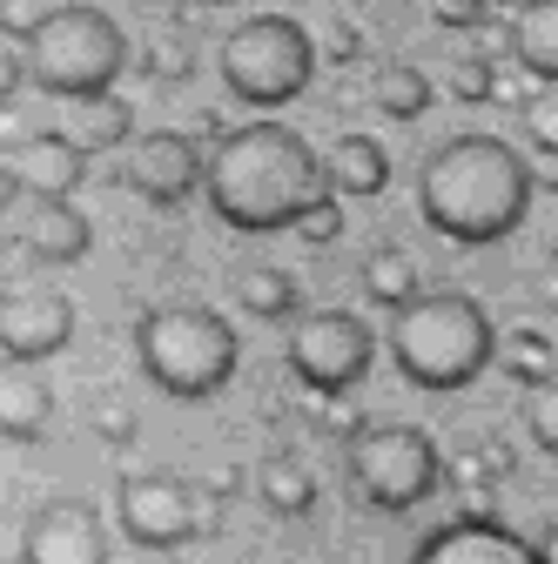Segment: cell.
<instances>
[{
  "mask_svg": "<svg viewBox=\"0 0 558 564\" xmlns=\"http://www.w3.org/2000/svg\"><path fill=\"white\" fill-rule=\"evenodd\" d=\"M54 423V390L41 377V364L8 357L0 364V437L8 444H41Z\"/></svg>",
  "mask_w": 558,
  "mask_h": 564,
  "instance_id": "9a60e30c",
  "label": "cell"
},
{
  "mask_svg": "<svg viewBox=\"0 0 558 564\" xmlns=\"http://www.w3.org/2000/svg\"><path fill=\"white\" fill-rule=\"evenodd\" d=\"M351 477L377 511H417L444 484V457L417 423H371L351 444Z\"/></svg>",
  "mask_w": 558,
  "mask_h": 564,
  "instance_id": "52a82bcc",
  "label": "cell"
},
{
  "mask_svg": "<svg viewBox=\"0 0 558 564\" xmlns=\"http://www.w3.org/2000/svg\"><path fill=\"white\" fill-rule=\"evenodd\" d=\"M47 14H54V0H0V28H8L14 41H28Z\"/></svg>",
  "mask_w": 558,
  "mask_h": 564,
  "instance_id": "f1b7e54d",
  "label": "cell"
},
{
  "mask_svg": "<svg viewBox=\"0 0 558 564\" xmlns=\"http://www.w3.org/2000/svg\"><path fill=\"white\" fill-rule=\"evenodd\" d=\"M236 303H243L256 323H290V316L303 310V290H297V275H290V269H243Z\"/></svg>",
  "mask_w": 558,
  "mask_h": 564,
  "instance_id": "44dd1931",
  "label": "cell"
},
{
  "mask_svg": "<svg viewBox=\"0 0 558 564\" xmlns=\"http://www.w3.org/2000/svg\"><path fill=\"white\" fill-rule=\"evenodd\" d=\"M431 14H438V28H451V34H471V28H484L492 0H431Z\"/></svg>",
  "mask_w": 558,
  "mask_h": 564,
  "instance_id": "f546056e",
  "label": "cell"
},
{
  "mask_svg": "<svg viewBox=\"0 0 558 564\" xmlns=\"http://www.w3.org/2000/svg\"><path fill=\"white\" fill-rule=\"evenodd\" d=\"M532 195H538L532 162L505 134H451L444 149H431V162L417 169V208H425V223L458 249L505 242L525 223Z\"/></svg>",
  "mask_w": 558,
  "mask_h": 564,
  "instance_id": "6da1fadb",
  "label": "cell"
},
{
  "mask_svg": "<svg viewBox=\"0 0 558 564\" xmlns=\"http://www.w3.org/2000/svg\"><path fill=\"white\" fill-rule=\"evenodd\" d=\"M545 310H558V269H545Z\"/></svg>",
  "mask_w": 558,
  "mask_h": 564,
  "instance_id": "d590c367",
  "label": "cell"
},
{
  "mask_svg": "<svg viewBox=\"0 0 558 564\" xmlns=\"http://www.w3.org/2000/svg\"><path fill=\"white\" fill-rule=\"evenodd\" d=\"M28 82L54 101H75V95H101L115 88V75L128 67V34L115 28V14L88 8H54L34 34H28Z\"/></svg>",
  "mask_w": 558,
  "mask_h": 564,
  "instance_id": "5b68a950",
  "label": "cell"
},
{
  "mask_svg": "<svg viewBox=\"0 0 558 564\" xmlns=\"http://www.w3.org/2000/svg\"><path fill=\"white\" fill-rule=\"evenodd\" d=\"M21 75H28V61H21V54H0V101H14Z\"/></svg>",
  "mask_w": 558,
  "mask_h": 564,
  "instance_id": "1f68e13d",
  "label": "cell"
},
{
  "mask_svg": "<svg viewBox=\"0 0 558 564\" xmlns=\"http://www.w3.org/2000/svg\"><path fill=\"white\" fill-rule=\"evenodd\" d=\"M525 162H532V188L538 195H558V149H532Z\"/></svg>",
  "mask_w": 558,
  "mask_h": 564,
  "instance_id": "4dcf8cb0",
  "label": "cell"
},
{
  "mask_svg": "<svg viewBox=\"0 0 558 564\" xmlns=\"http://www.w3.org/2000/svg\"><path fill=\"white\" fill-rule=\"evenodd\" d=\"M21 564H108V531H101L95 505H82V498L41 505L21 538Z\"/></svg>",
  "mask_w": 558,
  "mask_h": 564,
  "instance_id": "7c38bea8",
  "label": "cell"
},
{
  "mask_svg": "<svg viewBox=\"0 0 558 564\" xmlns=\"http://www.w3.org/2000/svg\"><path fill=\"white\" fill-rule=\"evenodd\" d=\"M216 67H223V88L236 101H249V108H290L310 88V75H316V47H310V28L290 21V14H249L223 41Z\"/></svg>",
  "mask_w": 558,
  "mask_h": 564,
  "instance_id": "8992f818",
  "label": "cell"
},
{
  "mask_svg": "<svg viewBox=\"0 0 558 564\" xmlns=\"http://www.w3.org/2000/svg\"><path fill=\"white\" fill-rule=\"evenodd\" d=\"M538 557H545V564H558V518H551V531H545V544H538Z\"/></svg>",
  "mask_w": 558,
  "mask_h": 564,
  "instance_id": "e575fe53",
  "label": "cell"
},
{
  "mask_svg": "<svg viewBox=\"0 0 558 564\" xmlns=\"http://www.w3.org/2000/svg\"><path fill=\"white\" fill-rule=\"evenodd\" d=\"M135 364H142V377L162 397L202 403V397L229 390V377L243 364V343H236L229 316L202 310V303H155L135 323Z\"/></svg>",
  "mask_w": 558,
  "mask_h": 564,
  "instance_id": "277c9868",
  "label": "cell"
},
{
  "mask_svg": "<svg viewBox=\"0 0 558 564\" xmlns=\"http://www.w3.org/2000/svg\"><path fill=\"white\" fill-rule=\"evenodd\" d=\"M88 242H95V229H88V216H82L75 202H34L28 216L14 223V249L34 256V262H47V269L82 262Z\"/></svg>",
  "mask_w": 558,
  "mask_h": 564,
  "instance_id": "5bb4252c",
  "label": "cell"
},
{
  "mask_svg": "<svg viewBox=\"0 0 558 564\" xmlns=\"http://www.w3.org/2000/svg\"><path fill=\"white\" fill-rule=\"evenodd\" d=\"M75 343V303H67L54 282H21V290H0V357L21 364H47Z\"/></svg>",
  "mask_w": 558,
  "mask_h": 564,
  "instance_id": "30bf717a",
  "label": "cell"
},
{
  "mask_svg": "<svg viewBox=\"0 0 558 564\" xmlns=\"http://www.w3.org/2000/svg\"><path fill=\"white\" fill-rule=\"evenodd\" d=\"M492 8H525V0H492Z\"/></svg>",
  "mask_w": 558,
  "mask_h": 564,
  "instance_id": "74e56055",
  "label": "cell"
},
{
  "mask_svg": "<svg viewBox=\"0 0 558 564\" xmlns=\"http://www.w3.org/2000/svg\"><path fill=\"white\" fill-rule=\"evenodd\" d=\"M256 490H262V505H269L276 518H310V511H316V477H310V464H297V457H262Z\"/></svg>",
  "mask_w": 558,
  "mask_h": 564,
  "instance_id": "ffe728a7",
  "label": "cell"
},
{
  "mask_svg": "<svg viewBox=\"0 0 558 564\" xmlns=\"http://www.w3.org/2000/svg\"><path fill=\"white\" fill-rule=\"evenodd\" d=\"M525 431H532V444H538L545 457H558V377L525 397Z\"/></svg>",
  "mask_w": 558,
  "mask_h": 564,
  "instance_id": "4316f807",
  "label": "cell"
},
{
  "mask_svg": "<svg viewBox=\"0 0 558 564\" xmlns=\"http://www.w3.org/2000/svg\"><path fill=\"white\" fill-rule=\"evenodd\" d=\"M115 518H121L128 544H142V551H182V544L202 531V518H195V490H189L182 477H162V470H149V477H121V490H115Z\"/></svg>",
  "mask_w": 558,
  "mask_h": 564,
  "instance_id": "9c48e42d",
  "label": "cell"
},
{
  "mask_svg": "<svg viewBox=\"0 0 558 564\" xmlns=\"http://www.w3.org/2000/svg\"><path fill=\"white\" fill-rule=\"evenodd\" d=\"M61 108H67L61 115V134L75 141V149H88V155H108V149H128V141H135V108L115 88L75 95V101H61Z\"/></svg>",
  "mask_w": 558,
  "mask_h": 564,
  "instance_id": "e0dca14e",
  "label": "cell"
},
{
  "mask_svg": "<svg viewBox=\"0 0 558 564\" xmlns=\"http://www.w3.org/2000/svg\"><path fill=\"white\" fill-rule=\"evenodd\" d=\"M371 357H377V336H371V323L351 316V310H310V316H297V329H290V370H297V383H310L316 397L357 390L364 370H371Z\"/></svg>",
  "mask_w": 558,
  "mask_h": 564,
  "instance_id": "ba28073f",
  "label": "cell"
},
{
  "mask_svg": "<svg viewBox=\"0 0 558 564\" xmlns=\"http://www.w3.org/2000/svg\"><path fill=\"white\" fill-rule=\"evenodd\" d=\"M431 101H438V88H431L425 67L397 61V67H384V75H377V108H384L390 121H417V115H431Z\"/></svg>",
  "mask_w": 558,
  "mask_h": 564,
  "instance_id": "603a6c76",
  "label": "cell"
},
{
  "mask_svg": "<svg viewBox=\"0 0 558 564\" xmlns=\"http://www.w3.org/2000/svg\"><path fill=\"white\" fill-rule=\"evenodd\" d=\"M364 296L371 303H384V310H397V303H410L417 296V269H410V256L404 249H371L364 256Z\"/></svg>",
  "mask_w": 558,
  "mask_h": 564,
  "instance_id": "cb8c5ba5",
  "label": "cell"
},
{
  "mask_svg": "<svg viewBox=\"0 0 558 564\" xmlns=\"http://www.w3.org/2000/svg\"><path fill=\"white\" fill-rule=\"evenodd\" d=\"M512 61L532 82H558V0H525L512 21Z\"/></svg>",
  "mask_w": 558,
  "mask_h": 564,
  "instance_id": "ac0fdd59",
  "label": "cell"
},
{
  "mask_svg": "<svg viewBox=\"0 0 558 564\" xmlns=\"http://www.w3.org/2000/svg\"><path fill=\"white\" fill-rule=\"evenodd\" d=\"M290 229H297V236H303L310 249H330V242L343 236V195H336V188L310 195V202H303V216H297Z\"/></svg>",
  "mask_w": 558,
  "mask_h": 564,
  "instance_id": "d4e9b609",
  "label": "cell"
},
{
  "mask_svg": "<svg viewBox=\"0 0 558 564\" xmlns=\"http://www.w3.org/2000/svg\"><path fill=\"white\" fill-rule=\"evenodd\" d=\"M101 437H108V444H128V437H135V416H121V410H101Z\"/></svg>",
  "mask_w": 558,
  "mask_h": 564,
  "instance_id": "836d02e7",
  "label": "cell"
},
{
  "mask_svg": "<svg viewBox=\"0 0 558 564\" xmlns=\"http://www.w3.org/2000/svg\"><path fill=\"white\" fill-rule=\"evenodd\" d=\"M384 349L404 383L417 390H471L498 364V323L464 290H417L390 310Z\"/></svg>",
  "mask_w": 558,
  "mask_h": 564,
  "instance_id": "3957f363",
  "label": "cell"
},
{
  "mask_svg": "<svg viewBox=\"0 0 558 564\" xmlns=\"http://www.w3.org/2000/svg\"><path fill=\"white\" fill-rule=\"evenodd\" d=\"M498 364H505V377H518L525 390H538V383H551L558 377V349H551V336L545 329H505L498 336Z\"/></svg>",
  "mask_w": 558,
  "mask_h": 564,
  "instance_id": "7402d4cb",
  "label": "cell"
},
{
  "mask_svg": "<svg viewBox=\"0 0 558 564\" xmlns=\"http://www.w3.org/2000/svg\"><path fill=\"white\" fill-rule=\"evenodd\" d=\"M323 162L310 155V141L283 121H249L229 128L208 155L202 195L216 208V223L236 236H276L303 216V202L323 195Z\"/></svg>",
  "mask_w": 558,
  "mask_h": 564,
  "instance_id": "7a4b0ae2",
  "label": "cell"
},
{
  "mask_svg": "<svg viewBox=\"0 0 558 564\" xmlns=\"http://www.w3.org/2000/svg\"><path fill=\"white\" fill-rule=\"evenodd\" d=\"M410 564H545L538 544H525L505 518L492 511H471V518H451L444 531H431L417 544Z\"/></svg>",
  "mask_w": 558,
  "mask_h": 564,
  "instance_id": "4fadbf2b",
  "label": "cell"
},
{
  "mask_svg": "<svg viewBox=\"0 0 558 564\" xmlns=\"http://www.w3.org/2000/svg\"><path fill=\"white\" fill-rule=\"evenodd\" d=\"M323 182H330L336 195H384V182H390V155H384V141H371V134H343L336 149H330Z\"/></svg>",
  "mask_w": 558,
  "mask_h": 564,
  "instance_id": "d6986e66",
  "label": "cell"
},
{
  "mask_svg": "<svg viewBox=\"0 0 558 564\" xmlns=\"http://www.w3.org/2000/svg\"><path fill=\"white\" fill-rule=\"evenodd\" d=\"M518 134L532 141V149H558V82L532 88L525 108H518Z\"/></svg>",
  "mask_w": 558,
  "mask_h": 564,
  "instance_id": "484cf974",
  "label": "cell"
},
{
  "mask_svg": "<svg viewBox=\"0 0 558 564\" xmlns=\"http://www.w3.org/2000/svg\"><path fill=\"white\" fill-rule=\"evenodd\" d=\"M202 175H208V162H202V149H195L182 128L135 134L128 141V162H121V182L142 195V202H155V208H182L202 188Z\"/></svg>",
  "mask_w": 558,
  "mask_h": 564,
  "instance_id": "8fae6325",
  "label": "cell"
},
{
  "mask_svg": "<svg viewBox=\"0 0 558 564\" xmlns=\"http://www.w3.org/2000/svg\"><path fill=\"white\" fill-rule=\"evenodd\" d=\"M492 61H477V54H464V61H451V95L458 101H492Z\"/></svg>",
  "mask_w": 558,
  "mask_h": 564,
  "instance_id": "83f0119b",
  "label": "cell"
},
{
  "mask_svg": "<svg viewBox=\"0 0 558 564\" xmlns=\"http://www.w3.org/2000/svg\"><path fill=\"white\" fill-rule=\"evenodd\" d=\"M195 8H229V0H195Z\"/></svg>",
  "mask_w": 558,
  "mask_h": 564,
  "instance_id": "8d00e7d4",
  "label": "cell"
},
{
  "mask_svg": "<svg viewBox=\"0 0 558 564\" xmlns=\"http://www.w3.org/2000/svg\"><path fill=\"white\" fill-rule=\"evenodd\" d=\"M14 169H21V188L34 202H67V195L82 188V175H88V149H75V141L54 128V134H34L28 141Z\"/></svg>",
  "mask_w": 558,
  "mask_h": 564,
  "instance_id": "2e32d148",
  "label": "cell"
},
{
  "mask_svg": "<svg viewBox=\"0 0 558 564\" xmlns=\"http://www.w3.org/2000/svg\"><path fill=\"white\" fill-rule=\"evenodd\" d=\"M21 195H28V188H21V169H14V162H0V216H8Z\"/></svg>",
  "mask_w": 558,
  "mask_h": 564,
  "instance_id": "d6a6232c",
  "label": "cell"
}]
</instances>
